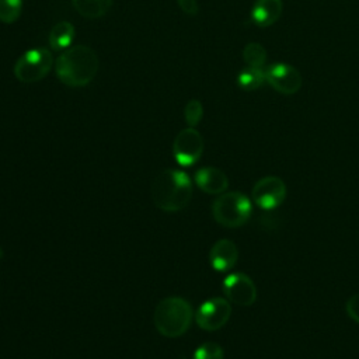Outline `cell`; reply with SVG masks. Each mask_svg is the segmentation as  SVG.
Instances as JSON below:
<instances>
[{"mask_svg": "<svg viewBox=\"0 0 359 359\" xmlns=\"http://www.w3.org/2000/svg\"><path fill=\"white\" fill-rule=\"evenodd\" d=\"M100 60L95 50L87 45H72L55 60L59 81L72 88L88 86L97 76Z\"/></svg>", "mask_w": 359, "mask_h": 359, "instance_id": "obj_1", "label": "cell"}, {"mask_svg": "<svg viewBox=\"0 0 359 359\" xmlns=\"http://www.w3.org/2000/svg\"><path fill=\"white\" fill-rule=\"evenodd\" d=\"M192 181L181 170L165 168L151 182L150 195L154 206L164 212H178L192 199Z\"/></svg>", "mask_w": 359, "mask_h": 359, "instance_id": "obj_2", "label": "cell"}, {"mask_svg": "<svg viewBox=\"0 0 359 359\" xmlns=\"http://www.w3.org/2000/svg\"><path fill=\"white\" fill-rule=\"evenodd\" d=\"M195 318L194 309L181 296H168L158 302L153 313V323L158 334L167 338L184 335Z\"/></svg>", "mask_w": 359, "mask_h": 359, "instance_id": "obj_3", "label": "cell"}, {"mask_svg": "<svg viewBox=\"0 0 359 359\" xmlns=\"http://www.w3.org/2000/svg\"><path fill=\"white\" fill-rule=\"evenodd\" d=\"M252 215L251 199L238 191L223 192L212 202V216L216 223L227 229L244 226Z\"/></svg>", "mask_w": 359, "mask_h": 359, "instance_id": "obj_4", "label": "cell"}, {"mask_svg": "<svg viewBox=\"0 0 359 359\" xmlns=\"http://www.w3.org/2000/svg\"><path fill=\"white\" fill-rule=\"evenodd\" d=\"M53 55L48 48H32L20 55L15 60L13 73L20 83L32 84L43 80L50 72Z\"/></svg>", "mask_w": 359, "mask_h": 359, "instance_id": "obj_5", "label": "cell"}, {"mask_svg": "<svg viewBox=\"0 0 359 359\" xmlns=\"http://www.w3.org/2000/svg\"><path fill=\"white\" fill-rule=\"evenodd\" d=\"M205 142L195 128L180 130L172 142V157L181 167H191L202 157Z\"/></svg>", "mask_w": 359, "mask_h": 359, "instance_id": "obj_6", "label": "cell"}, {"mask_svg": "<svg viewBox=\"0 0 359 359\" xmlns=\"http://www.w3.org/2000/svg\"><path fill=\"white\" fill-rule=\"evenodd\" d=\"M230 302L224 297H212L198 307L195 313V321L201 330L213 332L224 327L230 320Z\"/></svg>", "mask_w": 359, "mask_h": 359, "instance_id": "obj_7", "label": "cell"}, {"mask_svg": "<svg viewBox=\"0 0 359 359\" xmlns=\"http://www.w3.org/2000/svg\"><path fill=\"white\" fill-rule=\"evenodd\" d=\"M287 188L282 178L266 175L258 180L251 191L254 203L264 210H273L286 199Z\"/></svg>", "mask_w": 359, "mask_h": 359, "instance_id": "obj_8", "label": "cell"}, {"mask_svg": "<svg viewBox=\"0 0 359 359\" xmlns=\"http://www.w3.org/2000/svg\"><path fill=\"white\" fill-rule=\"evenodd\" d=\"M223 293L226 299L240 307H250L255 303L258 292L254 280L243 273V272H233L229 273L222 282Z\"/></svg>", "mask_w": 359, "mask_h": 359, "instance_id": "obj_9", "label": "cell"}, {"mask_svg": "<svg viewBox=\"0 0 359 359\" xmlns=\"http://www.w3.org/2000/svg\"><path fill=\"white\" fill-rule=\"evenodd\" d=\"M265 81L278 93L285 95L296 94L303 86L300 72L289 63H272L265 69Z\"/></svg>", "mask_w": 359, "mask_h": 359, "instance_id": "obj_10", "label": "cell"}, {"mask_svg": "<svg viewBox=\"0 0 359 359\" xmlns=\"http://www.w3.org/2000/svg\"><path fill=\"white\" fill-rule=\"evenodd\" d=\"M209 264L217 272H227L234 268L238 261V248L229 238L217 240L209 251Z\"/></svg>", "mask_w": 359, "mask_h": 359, "instance_id": "obj_11", "label": "cell"}, {"mask_svg": "<svg viewBox=\"0 0 359 359\" xmlns=\"http://www.w3.org/2000/svg\"><path fill=\"white\" fill-rule=\"evenodd\" d=\"M194 181L201 191L209 195H220L226 192L229 187L227 175L216 167H202L196 170Z\"/></svg>", "mask_w": 359, "mask_h": 359, "instance_id": "obj_12", "label": "cell"}, {"mask_svg": "<svg viewBox=\"0 0 359 359\" xmlns=\"http://www.w3.org/2000/svg\"><path fill=\"white\" fill-rule=\"evenodd\" d=\"M282 0H255L251 8V20L255 25L266 28L273 25L282 15Z\"/></svg>", "mask_w": 359, "mask_h": 359, "instance_id": "obj_13", "label": "cell"}, {"mask_svg": "<svg viewBox=\"0 0 359 359\" xmlns=\"http://www.w3.org/2000/svg\"><path fill=\"white\" fill-rule=\"evenodd\" d=\"M76 36V28L69 21L56 22L48 35V43L52 50L63 52L72 46Z\"/></svg>", "mask_w": 359, "mask_h": 359, "instance_id": "obj_14", "label": "cell"}, {"mask_svg": "<svg viewBox=\"0 0 359 359\" xmlns=\"http://www.w3.org/2000/svg\"><path fill=\"white\" fill-rule=\"evenodd\" d=\"M114 0H72V4L79 15L87 20L104 17L112 7Z\"/></svg>", "mask_w": 359, "mask_h": 359, "instance_id": "obj_15", "label": "cell"}, {"mask_svg": "<svg viewBox=\"0 0 359 359\" xmlns=\"http://www.w3.org/2000/svg\"><path fill=\"white\" fill-rule=\"evenodd\" d=\"M265 81V69L245 66L237 76V84L244 91H254L262 87Z\"/></svg>", "mask_w": 359, "mask_h": 359, "instance_id": "obj_16", "label": "cell"}, {"mask_svg": "<svg viewBox=\"0 0 359 359\" xmlns=\"http://www.w3.org/2000/svg\"><path fill=\"white\" fill-rule=\"evenodd\" d=\"M243 59L247 66L264 67L266 62V50L258 42H250L243 49Z\"/></svg>", "mask_w": 359, "mask_h": 359, "instance_id": "obj_17", "label": "cell"}, {"mask_svg": "<svg viewBox=\"0 0 359 359\" xmlns=\"http://www.w3.org/2000/svg\"><path fill=\"white\" fill-rule=\"evenodd\" d=\"M22 13V0H0V22L14 24Z\"/></svg>", "mask_w": 359, "mask_h": 359, "instance_id": "obj_18", "label": "cell"}, {"mask_svg": "<svg viewBox=\"0 0 359 359\" xmlns=\"http://www.w3.org/2000/svg\"><path fill=\"white\" fill-rule=\"evenodd\" d=\"M191 359H224V351L219 344L206 341L194 351Z\"/></svg>", "mask_w": 359, "mask_h": 359, "instance_id": "obj_19", "label": "cell"}, {"mask_svg": "<svg viewBox=\"0 0 359 359\" xmlns=\"http://www.w3.org/2000/svg\"><path fill=\"white\" fill-rule=\"evenodd\" d=\"M203 118V105L199 100L192 98L184 107V119L189 128H195Z\"/></svg>", "mask_w": 359, "mask_h": 359, "instance_id": "obj_20", "label": "cell"}, {"mask_svg": "<svg viewBox=\"0 0 359 359\" xmlns=\"http://www.w3.org/2000/svg\"><path fill=\"white\" fill-rule=\"evenodd\" d=\"M345 310H346V314L349 316V318L353 320L356 324H359V293L352 294L346 300Z\"/></svg>", "mask_w": 359, "mask_h": 359, "instance_id": "obj_21", "label": "cell"}, {"mask_svg": "<svg viewBox=\"0 0 359 359\" xmlns=\"http://www.w3.org/2000/svg\"><path fill=\"white\" fill-rule=\"evenodd\" d=\"M177 4L187 15H196L199 13L198 0H177Z\"/></svg>", "mask_w": 359, "mask_h": 359, "instance_id": "obj_22", "label": "cell"}]
</instances>
